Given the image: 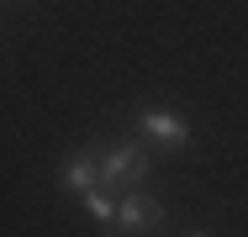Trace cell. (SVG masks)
Returning <instances> with one entry per match:
<instances>
[{
  "label": "cell",
  "mask_w": 248,
  "mask_h": 237,
  "mask_svg": "<svg viewBox=\"0 0 248 237\" xmlns=\"http://www.w3.org/2000/svg\"><path fill=\"white\" fill-rule=\"evenodd\" d=\"M95 163H100V190H111V195L116 190H143V179L153 169L143 142H106L95 153Z\"/></svg>",
  "instance_id": "6da1fadb"
},
{
  "label": "cell",
  "mask_w": 248,
  "mask_h": 237,
  "mask_svg": "<svg viewBox=\"0 0 248 237\" xmlns=\"http://www.w3.org/2000/svg\"><path fill=\"white\" fill-rule=\"evenodd\" d=\"M190 237H211V232H190Z\"/></svg>",
  "instance_id": "5b68a950"
},
{
  "label": "cell",
  "mask_w": 248,
  "mask_h": 237,
  "mask_svg": "<svg viewBox=\"0 0 248 237\" xmlns=\"http://www.w3.org/2000/svg\"><path fill=\"white\" fill-rule=\"evenodd\" d=\"M138 132L158 148H185L190 142V121L180 116V111H169V105H143L138 111Z\"/></svg>",
  "instance_id": "7a4b0ae2"
},
{
  "label": "cell",
  "mask_w": 248,
  "mask_h": 237,
  "mask_svg": "<svg viewBox=\"0 0 248 237\" xmlns=\"http://www.w3.org/2000/svg\"><path fill=\"white\" fill-rule=\"evenodd\" d=\"M58 185L69 190V195H90V190H100V163L90 153H69L58 163Z\"/></svg>",
  "instance_id": "277c9868"
},
{
  "label": "cell",
  "mask_w": 248,
  "mask_h": 237,
  "mask_svg": "<svg viewBox=\"0 0 248 237\" xmlns=\"http://www.w3.org/2000/svg\"><path fill=\"white\" fill-rule=\"evenodd\" d=\"M164 222V206L153 200V195H143V190H122L116 195V232H148V227H158Z\"/></svg>",
  "instance_id": "3957f363"
}]
</instances>
